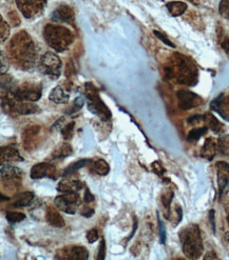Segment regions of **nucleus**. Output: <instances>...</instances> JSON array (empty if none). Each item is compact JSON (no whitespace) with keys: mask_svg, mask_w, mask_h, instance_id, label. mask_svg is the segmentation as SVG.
Masks as SVG:
<instances>
[{"mask_svg":"<svg viewBox=\"0 0 229 260\" xmlns=\"http://www.w3.org/2000/svg\"><path fill=\"white\" fill-rule=\"evenodd\" d=\"M94 214V210L93 209H90V208H83L81 210V215L83 216V217H91V216Z\"/></svg>","mask_w":229,"mask_h":260,"instance_id":"44","label":"nucleus"},{"mask_svg":"<svg viewBox=\"0 0 229 260\" xmlns=\"http://www.w3.org/2000/svg\"><path fill=\"white\" fill-rule=\"evenodd\" d=\"M168 78L176 79L177 82L186 85H194L197 81V70L194 63L185 56L176 54L171 60V66L165 68Z\"/></svg>","mask_w":229,"mask_h":260,"instance_id":"2","label":"nucleus"},{"mask_svg":"<svg viewBox=\"0 0 229 260\" xmlns=\"http://www.w3.org/2000/svg\"><path fill=\"white\" fill-rule=\"evenodd\" d=\"M57 259H74L85 260L88 259V251L83 247H68L57 252Z\"/></svg>","mask_w":229,"mask_h":260,"instance_id":"12","label":"nucleus"},{"mask_svg":"<svg viewBox=\"0 0 229 260\" xmlns=\"http://www.w3.org/2000/svg\"><path fill=\"white\" fill-rule=\"evenodd\" d=\"M16 4L22 15L30 19L36 17L44 11L47 0H16Z\"/></svg>","mask_w":229,"mask_h":260,"instance_id":"8","label":"nucleus"},{"mask_svg":"<svg viewBox=\"0 0 229 260\" xmlns=\"http://www.w3.org/2000/svg\"><path fill=\"white\" fill-rule=\"evenodd\" d=\"M56 208L67 214H75L77 208L80 206V197L77 192L64 193V195L57 196L54 200Z\"/></svg>","mask_w":229,"mask_h":260,"instance_id":"7","label":"nucleus"},{"mask_svg":"<svg viewBox=\"0 0 229 260\" xmlns=\"http://www.w3.org/2000/svg\"><path fill=\"white\" fill-rule=\"evenodd\" d=\"M209 218H210V221H211V224H212L213 232H216V224H214V211L213 210H211L210 213H209Z\"/></svg>","mask_w":229,"mask_h":260,"instance_id":"48","label":"nucleus"},{"mask_svg":"<svg viewBox=\"0 0 229 260\" xmlns=\"http://www.w3.org/2000/svg\"><path fill=\"white\" fill-rule=\"evenodd\" d=\"M0 172H2L3 179L6 180L17 179L23 175V172L19 168L13 167L10 165H3L2 169H0Z\"/></svg>","mask_w":229,"mask_h":260,"instance_id":"22","label":"nucleus"},{"mask_svg":"<svg viewBox=\"0 0 229 260\" xmlns=\"http://www.w3.org/2000/svg\"><path fill=\"white\" fill-rule=\"evenodd\" d=\"M94 196L93 194L90 192L89 189H85V192H84V195H83V201L85 202V204H91V202L94 201Z\"/></svg>","mask_w":229,"mask_h":260,"instance_id":"42","label":"nucleus"},{"mask_svg":"<svg viewBox=\"0 0 229 260\" xmlns=\"http://www.w3.org/2000/svg\"><path fill=\"white\" fill-rule=\"evenodd\" d=\"M10 53L20 69H30L36 61L35 45L24 31L19 32L11 40Z\"/></svg>","mask_w":229,"mask_h":260,"instance_id":"1","label":"nucleus"},{"mask_svg":"<svg viewBox=\"0 0 229 260\" xmlns=\"http://www.w3.org/2000/svg\"><path fill=\"white\" fill-rule=\"evenodd\" d=\"M227 220H228V224H229V213H228V217H227Z\"/></svg>","mask_w":229,"mask_h":260,"instance_id":"52","label":"nucleus"},{"mask_svg":"<svg viewBox=\"0 0 229 260\" xmlns=\"http://www.w3.org/2000/svg\"><path fill=\"white\" fill-rule=\"evenodd\" d=\"M177 96L179 100V107L185 111L196 108L204 103L202 97L190 91H179Z\"/></svg>","mask_w":229,"mask_h":260,"instance_id":"10","label":"nucleus"},{"mask_svg":"<svg viewBox=\"0 0 229 260\" xmlns=\"http://www.w3.org/2000/svg\"><path fill=\"white\" fill-rule=\"evenodd\" d=\"M218 258V256L214 254L213 252H209L205 257H204V259L205 260H207V259H217Z\"/></svg>","mask_w":229,"mask_h":260,"instance_id":"49","label":"nucleus"},{"mask_svg":"<svg viewBox=\"0 0 229 260\" xmlns=\"http://www.w3.org/2000/svg\"><path fill=\"white\" fill-rule=\"evenodd\" d=\"M166 7L171 15L175 17L181 16L187 10V5L183 2H170L166 5Z\"/></svg>","mask_w":229,"mask_h":260,"instance_id":"25","label":"nucleus"},{"mask_svg":"<svg viewBox=\"0 0 229 260\" xmlns=\"http://www.w3.org/2000/svg\"><path fill=\"white\" fill-rule=\"evenodd\" d=\"M34 199V194L32 192H24L21 193L17 200L14 202V207H17V208H23V207H27L28 205L31 204Z\"/></svg>","mask_w":229,"mask_h":260,"instance_id":"27","label":"nucleus"},{"mask_svg":"<svg viewBox=\"0 0 229 260\" xmlns=\"http://www.w3.org/2000/svg\"><path fill=\"white\" fill-rule=\"evenodd\" d=\"M44 37L48 45L57 52L66 51L74 40L73 33L67 27L55 24L45 26Z\"/></svg>","mask_w":229,"mask_h":260,"instance_id":"4","label":"nucleus"},{"mask_svg":"<svg viewBox=\"0 0 229 260\" xmlns=\"http://www.w3.org/2000/svg\"><path fill=\"white\" fill-rule=\"evenodd\" d=\"M39 68L42 73L52 77V78H59L61 76L62 72V61L60 57L54 53L47 52L40 58Z\"/></svg>","mask_w":229,"mask_h":260,"instance_id":"6","label":"nucleus"},{"mask_svg":"<svg viewBox=\"0 0 229 260\" xmlns=\"http://www.w3.org/2000/svg\"><path fill=\"white\" fill-rule=\"evenodd\" d=\"M106 256V242L105 239H102L101 244H99V249H98V255H97V260H104Z\"/></svg>","mask_w":229,"mask_h":260,"instance_id":"39","label":"nucleus"},{"mask_svg":"<svg viewBox=\"0 0 229 260\" xmlns=\"http://www.w3.org/2000/svg\"><path fill=\"white\" fill-rule=\"evenodd\" d=\"M90 167L94 173H96L97 175H101V176H106L110 171V166L104 159H97V160L91 161Z\"/></svg>","mask_w":229,"mask_h":260,"instance_id":"24","label":"nucleus"},{"mask_svg":"<svg viewBox=\"0 0 229 260\" xmlns=\"http://www.w3.org/2000/svg\"><path fill=\"white\" fill-rule=\"evenodd\" d=\"M153 33H154V35L159 38L160 40H162L165 45H167V46H169V47H171V48H176V46L174 45L173 42H171L163 33H161V32H159V31H153Z\"/></svg>","mask_w":229,"mask_h":260,"instance_id":"37","label":"nucleus"},{"mask_svg":"<svg viewBox=\"0 0 229 260\" xmlns=\"http://www.w3.org/2000/svg\"><path fill=\"white\" fill-rule=\"evenodd\" d=\"M218 151L226 154L229 151V135H221L218 139Z\"/></svg>","mask_w":229,"mask_h":260,"instance_id":"31","label":"nucleus"},{"mask_svg":"<svg viewBox=\"0 0 229 260\" xmlns=\"http://www.w3.org/2000/svg\"><path fill=\"white\" fill-rule=\"evenodd\" d=\"M0 33H2V42H5L10 36V26L3 17L0 18Z\"/></svg>","mask_w":229,"mask_h":260,"instance_id":"33","label":"nucleus"},{"mask_svg":"<svg viewBox=\"0 0 229 260\" xmlns=\"http://www.w3.org/2000/svg\"><path fill=\"white\" fill-rule=\"evenodd\" d=\"M84 90H85V96H87V98L89 99L88 101L89 111L105 121L109 120L111 118V112L109 108L104 104L102 98L99 97L97 89L92 83L87 82L84 85Z\"/></svg>","mask_w":229,"mask_h":260,"instance_id":"5","label":"nucleus"},{"mask_svg":"<svg viewBox=\"0 0 229 260\" xmlns=\"http://www.w3.org/2000/svg\"><path fill=\"white\" fill-rule=\"evenodd\" d=\"M174 199V192L171 190H167L166 192L163 193L162 195V204L166 210V212L168 213V217H169V212H170V206L171 202H173Z\"/></svg>","mask_w":229,"mask_h":260,"instance_id":"30","label":"nucleus"},{"mask_svg":"<svg viewBox=\"0 0 229 260\" xmlns=\"http://www.w3.org/2000/svg\"><path fill=\"white\" fill-rule=\"evenodd\" d=\"M74 121L68 123L66 126H64L62 128V134H63V137L66 139V140H69L73 137V129H74Z\"/></svg>","mask_w":229,"mask_h":260,"instance_id":"34","label":"nucleus"},{"mask_svg":"<svg viewBox=\"0 0 229 260\" xmlns=\"http://www.w3.org/2000/svg\"><path fill=\"white\" fill-rule=\"evenodd\" d=\"M189 2H191V3L194 4V5H197V4L199 3V0H189Z\"/></svg>","mask_w":229,"mask_h":260,"instance_id":"51","label":"nucleus"},{"mask_svg":"<svg viewBox=\"0 0 229 260\" xmlns=\"http://www.w3.org/2000/svg\"><path fill=\"white\" fill-rule=\"evenodd\" d=\"M157 222H159V233H160L161 242H162V244H165L166 243V230H165L163 221L159 217V214H157Z\"/></svg>","mask_w":229,"mask_h":260,"instance_id":"36","label":"nucleus"},{"mask_svg":"<svg viewBox=\"0 0 229 260\" xmlns=\"http://www.w3.org/2000/svg\"><path fill=\"white\" fill-rule=\"evenodd\" d=\"M210 108L211 110L219 113L220 116H222L224 119L229 121V95L221 94L212 101Z\"/></svg>","mask_w":229,"mask_h":260,"instance_id":"14","label":"nucleus"},{"mask_svg":"<svg viewBox=\"0 0 229 260\" xmlns=\"http://www.w3.org/2000/svg\"><path fill=\"white\" fill-rule=\"evenodd\" d=\"M69 97H70L69 94L62 88L61 85H56L49 95L50 101L57 105L67 104L69 101Z\"/></svg>","mask_w":229,"mask_h":260,"instance_id":"21","label":"nucleus"},{"mask_svg":"<svg viewBox=\"0 0 229 260\" xmlns=\"http://www.w3.org/2000/svg\"><path fill=\"white\" fill-rule=\"evenodd\" d=\"M83 104H84V98L83 97H77L75 100H74V107L76 108V109H81L82 108V106H83Z\"/></svg>","mask_w":229,"mask_h":260,"instance_id":"45","label":"nucleus"},{"mask_svg":"<svg viewBox=\"0 0 229 260\" xmlns=\"http://www.w3.org/2000/svg\"><path fill=\"white\" fill-rule=\"evenodd\" d=\"M83 187V183L77 179L69 178L67 176L64 178L59 185H57V191L61 193H69V192H78Z\"/></svg>","mask_w":229,"mask_h":260,"instance_id":"17","label":"nucleus"},{"mask_svg":"<svg viewBox=\"0 0 229 260\" xmlns=\"http://www.w3.org/2000/svg\"><path fill=\"white\" fill-rule=\"evenodd\" d=\"M208 131V127L206 126H203V127H196V128H193L191 129V131L189 132L188 134V137H187V140L189 142H195L197 141L199 138H201L203 135H205Z\"/></svg>","mask_w":229,"mask_h":260,"instance_id":"29","label":"nucleus"},{"mask_svg":"<svg viewBox=\"0 0 229 260\" xmlns=\"http://www.w3.org/2000/svg\"><path fill=\"white\" fill-rule=\"evenodd\" d=\"M98 232H97V230H95V229H92V230H90L89 232L87 233V240L90 242V243H94L95 241H97L98 240Z\"/></svg>","mask_w":229,"mask_h":260,"instance_id":"41","label":"nucleus"},{"mask_svg":"<svg viewBox=\"0 0 229 260\" xmlns=\"http://www.w3.org/2000/svg\"><path fill=\"white\" fill-rule=\"evenodd\" d=\"M180 240L184 254L190 259L201 257L204 247L201 231L196 224H189L180 232Z\"/></svg>","mask_w":229,"mask_h":260,"instance_id":"3","label":"nucleus"},{"mask_svg":"<svg viewBox=\"0 0 229 260\" xmlns=\"http://www.w3.org/2000/svg\"><path fill=\"white\" fill-rule=\"evenodd\" d=\"M218 171V185H219V193L222 196L225 187L229 183V165L223 161H219L217 164Z\"/></svg>","mask_w":229,"mask_h":260,"instance_id":"16","label":"nucleus"},{"mask_svg":"<svg viewBox=\"0 0 229 260\" xmlns=\"http://www.w3.org/2000/svg\"><path fill=\"white\" fill-rule=\"evenodd\" d=\"M41 127L39 125H28L22 133V143L26 151L35 150L40 142Z\"/></svg>","mask_w":229,"mask_h":260,"instance_id":"9","label":"nucleus"},{"mask_svg":"<svg viewBox=\"0 0 229 260\" xmlns=\"http://www.w3.org/2000/svg\"><path fill=\"white\" fill-rule=\"evenodd\" d=\"M219 12L224 18L229 19V0H222L219 7Z\"/></svg>","mask_w":229,"mask_h":260,"instance_id":"35","label":"nucleus"},{"mask_svg":"<svg viewBox=\"0 0 229 260\" xmlns=\"http://www.w3.org/2000/svg\"><path fill=\"white\" fill-rule=\"evenodd\" d=\"M0 159L2 162H13V161H23V157L20 156L17 149L13 146L3 147L0 150Z\"/></svg>","mask_w":229,"mask_h":260,"instance_id":"18","label":"nucleus"},{"mask_svg":"<svg viewBox=\"0 0 229 260\" xmlns=\"http://www.w3.org/2000/svg\"><path fill=\"white\" fill-rule=\"evenodd\" d=\"M40 97L41 92L33 88H23L13 92V98L18 101H30V103H35V101L40 99Z\"/></svg>","mask_w":229,"mask_h":260,"instance_id":"15","label":"nucleus"},{"mask_svg":"<svg viewBox=\"0 0 229 260\" xmlns=\"http://www.w3.org/2000/svg\"><path fill=\"white\" fill-rule=\"evenodd\" d=\"M225 240H226V241L229 243V232L225 234Z\"/></svg>","mask_w":229,"mask_h":260,"instance_id":"50","label":"nucleus"},{"mask_svg":"<svg viewBox=\"0 0 229 260\" xmlns=\"http://www.w3.org/2000/svg\"><path fill=\"white\" fill-rule=\"evenodd\" d=\"M57 210L52 207H49L46 212V219L51 225H53L55 228H64L66 225V222L63 218V216Z\"/></svg>","mask_w":229,"mask_h":260,"instance_id":"20","label":"nucleus"},{"mask_svg":"<svg viewBox=\"0 0 229 260\" xmlns=\"http://www.w3.org/2000/svg\"><path fill=\"white\" fill-rule=\"evenodd\" d=\"M7 220L11 223H17V222H20L22 220L25 219V215L23 213H20V212H8L7 215Z\"/></svg>","mask_w":229,"mask_h":260,"instance_id":"32","label":"nucleus"},{"mask_svg":"<svg viewBox=\"0 0 229 260\" xmlns=\"http://www.w3.org/2000/svg\"><path fill=\"white\" fill-rule=\"evenodd\" d=\"M8 16H9V18H10L11 23H12L14 26H18V25H19L20 19H19V17H18L16 12H14V11L10 12V13L8 14Z\"/></svg>","mask_w":229,"mask_h":260,"instance_id":"40","label":"nucleus"},{"mask_svg":"<svg viewBox=\"0 0 229 260\" xmlns=\"http://www.w3.org/2000/svg\"><path fill=\"white\" fill-rule=\"evenodd\" d=\"M151 167H152V170H153V172L155 173V174H157V175L161 176V177L164 175L165 169L163 168V166L159 161H154Z\"/></svg>","mask_w":229,"mask_h":260,"instance_id":"38","label":"nucleus"},{"mask_svg":"<svg viewBox=\"0 0 229 260\" xmlns=\"http://www.w3.org/2000/svg\"><path fill=\"white\" fill-rule=\"evenodd\" d=\"M73 153L72 148L69 143H63L62 146L56 149L53 153V158H56V159H63V158H66L68 156H70L71 154Z\"/></svg>","mask_w":229,"mask_h":260,"instance_id":"28","label":"nucleus"},{"mask_svg":"<svg viewBox=\"0 0 229 260\" xmlns=\"http://www.w3.org/2000/svg\"><path fill=\"white\" fill-rule=\"evenodd\" d=\"M204 121L207 124V127L210 128L211 131H213L214 133L220 134L223 132V124L213 116L211 113H207L204 116Z\"/></svg>","mask_w":229,"mask_h":260,"instance_id":"23","label":"nucleus"},{"mask_svg":"<svg viewBox=\"0 0 229 260\" xmlns=\"http://www.w3.org/2000/svg\"><path fill=\"white\" fill-rule=\"evenodd\" d=\"M217 151H218V141H216L213 138H207L202 148L201 156L210 161L213 159L214 156H216Z\"/></svg>","mask_w":229,"mask_h":260,"instance_id":"19","label":"nucleus"},{"mask_svg":"<svg viewBox=\"0 0 229 260\" xmlns=\"http://www.w3.org/2000/svg\"><path fill=\"white\" fill-rule=\"evenodd\" d=\"M7 71H8V63L6 62V67H5V56H4V53L2 52V74H5Z\"/></svg>","mask_w":229,"mask_h":260,"instance_id":"47","label":"nucleus"},{"mask_svg":"<svg viewBox=\"0 0 229 260\" xmlns=\"http://www.w3.org/2000/svg\"><path fill=\"white\" fill-rule=\"evenodd\" d=\"M52 19L56 22H64V23H73L74 21V11L72 8H70L67 5H61L57 7L53 14Z\"/></svg>","mask_w":229,"mask_h":260,"instance_id":"13","label":"nucleus"},{"mask_svg":"<svg viewBox=\"0 0 229 260\" xmlns=\"http://www.w3.org/2000/svg\"><path fill=\"white\" fill-rule=\"evenodd\" d=\"M90 162H91V160H89V159H79V160H77L76 162H74V164H72V165H70L65 171H64V177H67V176H71V175H73L75 172H77L78 170H80V169H82V168H84V167H87L88 165H90Z\"/></svg>","mask_w":229,"mask_h":260,"instance_id":"26","label":"nucleus"},{"mask_svg":"<svg viewBox=\"0 0 229 260\" xmlns=\"http://www.w3.org/2000/svg\"><path fill=\"white\" fill-rule=\"evenodd\" d=\"M56 167L48 164V162H40L35 165L30 172V176L32 179H41L45 177L56 178Z\"/></svg>","mask_w":229,"mask_h":260,"instance_id":"11","label":"nucleus"},{"mask_svg":"<svg viewBox=\"0 0 229 260\" xmlns=\"http://www.w3.org/2000/svg\"><path fill=\"white\" fill-rule=\"evenodd\" d=\"M204 120V116H199V115H195V116H192L188 119V122L191 124H196L198 122H201Z\"/></svg>","mask_w":229,"mask_h":260,"instance_id":"43","label":"nucleus"},{"mask_svg":"<svg viewBox=\"0 0 229 260\" xmlns=\"http://www.w3.org/2000/svg\"><path fill=\"white\" fill-rule=\"evenodd\" d=\"M221 46L223 48V50L225 51V53L228 55L229 57V38H225L222 42H221Z\"/></svg>","mask_w":229,"mask_h":260,"instance_id":"46","label":"nucleus"}]
</instances>
